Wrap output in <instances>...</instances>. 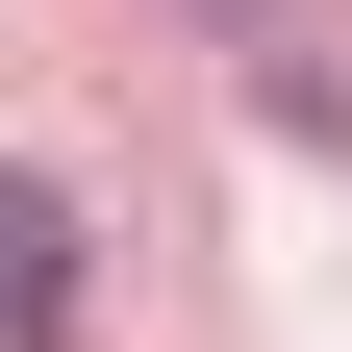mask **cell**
Wrapping results in <instances>:
<instances>
[{
  "label": "cell",
  "mask_w": 352,
  "mask_h": 352,
  "mask_svg": "<svg viewBox=\"0 0 352 352\" xmlns=\"http://www.w3.org/2000/svg\"><path fill=\"white\" fill-rule=\"evenodd\" d=\"M76 252H101V227H76V176L0 151V352H76Z\"/></svg>",
  "instance_id": "obj_1"
},
{
  "label": "cell",
  "mask_w": 352,
  "mask_h": 352,
  "mask_svg": "<svg viewBox=\"0 0 352 352\" xmlns=\"http://www.w3.org/2000/svg\"><path fill=\"white\" fill-rule=\"evenodd\" d=\"M227 25H252V0H227Z\"/></svg>",
  "instance_id": "obj_2"
}]
</instances>
